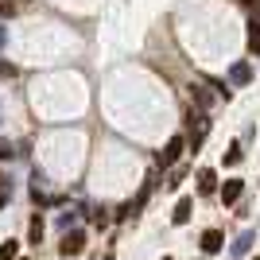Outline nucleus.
I'll list each match as a JSON object with an SVG mask.
<instances>
[{
	"mask_svg": "<svg viewBox=\"0 0 260 260\" xmlns=\"http://www.w3.org/2000/svg\"><path fill=\"white\" fill-rule=\"evenodd\" d=\"M183 148H186V136H171V140L163 144V152L155 155L159 171H163V167H175V163H179V155H183Z\"/></svg>",
	"mask_w": 260,
	"mask_h": 260,
	"instance_id": "f257e3e1",
	"label": "nucleus"
},
{
	"mask_svg": "<svg viewBox=\"0 0 260 260\" xmlns=\"http://www.w3.org/2000/svg\"><path fill=\"white\" fill-rule=\"evenodd\" d=\"M186 120H194V128H186V144H190V152H198V148H202V140H206L210 120H206V113H190Z\"/></svg>",
	"mask_w": 260,
	"mask_h": 260,
	"instance_id": "f03ea898",
	"label": "nucleus"
},
{
	"mask_svg": "<svg viewBox=\"0 0 260 260\" xmlns=\"http://www.w3.org/2000/svg\"><path fill=\"white\" fill-rule=\"evenodd\" d=\"M58 252H62V256H82V252H86V233H82V229H70V233H62V245H58Z\"/></svg>",
	"mask_w": 260,
	"mask_h": 260,
	"instance_id": "7ed1b4c3",
	"label": "nucleus"
},
{
	"mask_svg": "<svg viewBox=\"0 0 260 260\" xmlns=\"http://www.w3.org/2000/svg\"><path fill=\"white\" fill-rule=\"evenodd\" d=\"M241 194H245V183H241V179H229V183L221 186V202H225V206H237Z\"/></svg>",
	"mask_w": 260,
	"mask_h": 260,
	"instance_id": "20e7f679",
	"label": "nucleus"
},
{
	"mask_svg": "<svg viewBox=\"0 0 260 260\" xmlns=\"http://www.w3.org/2000/svg\"><path fill=\"white\" fill-rule=\"evenodd\" d=\"M229 82H233V86H249L252 82V66L249 62H233L229 66Z\"/></svg>",
	"mask_w": 260,
	"mask_h": 260,
	"instance_id": "39448f33",
	"label": "nucleus"
},
{
	"mask_svg": "<svg viewBox=\"0 0 260 260\" xmlns=\"http://www.w3.org/2000/svg\"><path fill=\"white\" fill-rule=\"evenodd\" d=\"M190 217H194V202H190V198H179V206H175L171 221H175V225H186Z\"/></svg>",
	"mask_w": 260,
	"mask_h": 260,
	"instance_id": "423d86ee",
	"label": "nucleus"
},
{
	"mask_svg": "<svg viewBox=\"0 0 260 260\" xmlns=\"http://www.w3.org/2000/svg\"><path fill=\"white\" fill-rule=\"evenodd\" d=\"M198 190H202V194H214L217 190V171L214 167H202V171H198Z\"/></svg>",
	"mask_w": 260,
	"mask_h": 260,
	"instance_id": "0eeeda50",
	"label": "nucleus"
},
{
	"mask_svg": "<svg viewBox=\"0 0 260 260\" xmlns=\"http://www.w3.org/2000/svg\"><path fill=\"white\" fill-rule=\"evenodd\" d=\"M221 245H225L221 229H206V233H202V252H221Z\"/></svg>",
	"mask_w": 260,
	"mask_h": 260,
	"instance_id": "6e6552de",
	"label": "nucleus"
},
{
	"mask_svg": "<svg viewBox=\"0 0 260 260\" xmlns=\"http://www.w3.org/2000/svg\"><path fill=\"white\" fill-rule=\"evenodd\" d=\"M0 260H20V241H4L0 245Z\"/></svg>",
	"mask_w": 260,
	"mask_h": 260,
	"instance_id": "1a4fd4ad",
	"label": "nucleus"
},
{
	"mask_svg": "<svg viewBox=\"0 0 260 260\" xmlns=\"http://www.w3.org/2000/svg\"><path fill=\"white\" fill-rule=\"evenodd\" d=\"M27 237H31V245H39V237H43V217H39V214L31 217V225H27Z\"/></svg>",
	"mask_w": 260,
	"mask_h": 260,
	"instance_id": "9d476101",
	"label": "nucleus"
},
{
	"mask_svg": "<svg viewBox=\"0 0 260 260\" xmlns=\"http://www.w3.org/2000/svg\"><path fill=\"white\" fill-rule=\"evenodd\" d=\"M190 98H194V101H198L202 109H210V105H214V98H210V93H206L202 86H190Z\"/></svg>",
	"mask_w": 260,
	"mask_h": 260,
	"instance_id": "9b49d317",
	"label": "nucleus"
},
{
	"mask_svg": "<svg viewBox=\"0 0 260 260\" xmlns=\"http://www.w3.org/2000/svg\"><path fill=\"white\" fill-rule=\"evenodd\" d=\"M249 51L260 54V23H249Z\"/></svg>",
	"mask_w": 260,
	"mask_h": 260,
	"instance_id": "f8f14e48",
	"label": "nucleus"
},
{
	"mask_svg": "<svg viewBox=\"0 0 260 260\" xmlns=\"http://www.w3.org/2000/svg\"><path fill=\"white\" fill-rule=\"evenodd\" d=\"M252 241H256V237H252L249 229H245V233L237 237V245H233V252H249V249H252Z\"/></svg>",
	"mask_w": 260,
	"mask_h": 260,
	"instance_id": "ddd939ff",
	"label": "nucleus"
},
{
	"mask_svg": "<svg viewBox=\"0 0 260 260\" xmlns=\"http://www.w3.org/2000/svg\"><path fill=\"white\" fill-rule=\"evenodd\" d=\"M237 163H241V144H233L225 152V167H237Z\"/></svg>",
	"mask_w": 260,
	"mask_h": 260,
	"instance_id": "4468645a",
	"label": "nucleus"
},
{
	"mask_svg": "<svg viewBox=\"0 0 260 260\" xmlns=\"http://www.w3.org/2000/svg\"><path fill=\"white\" fill-rule=\"evenodd\" d=\"M0 78H16V66L4 62V58H0Z\"/></svg>",
	"mask_w": 260,
	"mask_h": 260,
	"instance_id": "2eb2a0df",
	"label": "nucleus"
},
{
	"mask_svg": "<svg viewBox=\"0 0 260 260\" xmlns=\"http://www.w3.org/2000/svg\"><path fill=\"white\" fill-rule=\"evenodd\" d=\"M12 12H16V4H8V0H0V20H8Z\"/></svg>",
	"mask_w": 260,
	"mask_h": 260,
	"instance_id": "dca6fc26",
	"label": "nucleus"
},
{
	"mask_svg": "<svg viewBox=\"0 0 260 260\" xmlns=\"http://www.w3.org/2000/svg\"><path fill=\"white\" fill-rule=\"evenodd\" d=\"M8 198H12V190H8V183H0V206H8Z\"/></svg>",
	"mask_w": 260,
	"mask_h": 260,
	"instance_id": "f3484780",
	"label": "nucleus"
},
{
	"mask_svg": "<svg viewBox=\"0 0 260 260\" xmlns=\"http://www.w3.org/2000/svg\"><path fill=\"white\" fill-rule=\"evenodd\" d=\"M12 155H16V152H12L8 144H0V159H12Z\"/></svg>",
	"mask_w": 260,
	"mask_h": 260,
	"instance_id": "a211bd4d",
	"label": "nucleus"
},
{
	"mask_svg": "<svg viewBox=\"0 0 260 260\" xmlns=\"http://www.w3.org/2000/svg\"><path fill=\"white\" fill-rule=\"evenodd\" d=\"M0 43H4V27H0Z\"/></svg>",
	"mask_w": 260,
	"mask_h": 260,
	"instance_id": "6ab92c4d",
	"label": "nucleus"
},
{
	"mask_svg": "<svg viewBox=\"0 0 260 260\" xmlns=\"http://www.w3.org/2000/svg\"><path fill=\"white\" fill-rule=\"evenodd\" d=\"M8 4H16V0H8Z\"/></svg>",
	"mask_w": 260,
	"mask_h": 260,
	"instance_id": "aec40b11",
	"label": "nucleus"
},
{
	"mask_svg": "<svg viewBox=\"0 0 260 260\" xmlns=\"http://www.w3.org/2000/svg\"><path fill=\"white\" fill-rule=\"evenodd\" d=\"M163 260H171V256H163Z\"/></svg>",
	"mask_w": 260,
	"mask_h": 260,
	"instance_id": "412c9836",
	"label": "nucleus"
},
{
	"mask_svg": "<svg viewBox=\"0 0 260 260\" xmlns=\"http://www.w3.org/2000/svg\"><path fill=\"white\" fill-rule=\"evenodd\" d=\"M252 260H260V256H252Z\"/></svg>",
	"mask_w": 260,
	"mask_h": 260,
	"instance_id": "4be33fe9",
	"label": "nucleus"
}]
</instances>
